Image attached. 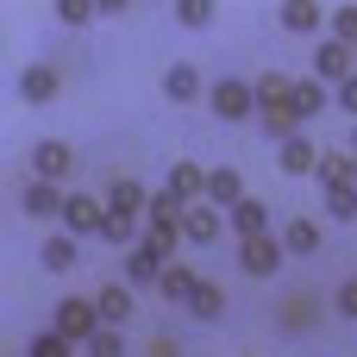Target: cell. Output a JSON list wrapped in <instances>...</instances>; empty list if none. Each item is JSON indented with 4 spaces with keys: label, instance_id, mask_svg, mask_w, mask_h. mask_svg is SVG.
Masks as SVG:
<instances>
[{
    "label": "cell",
    "instance_id": "obj_29",
    "mask_svg": "<svg viewBox=\"0 0 357 357\" xmlns=\"http://www.w3.org/2000/svg\"><path fill=\"white\" fill-rule=\"evenodd\" d=\"M82 357H126V326H100V333L82 345Z\"/></svg>",
    "mask_w": 357,
    "mask_h": 357
},
{
    "label": "cell",
    "instance_id": "obj_8",
    "mask_svg": "<svg viewBox=\"0 0 357 357\" xmlns=\"http://www.w3.org/2000/svg\"><path fill=\"white\" fill-rule=\"evenodd\" d=\"M100 220H107V201H94V195H69V201H63V232L100 238Z\"/></svg>",
    "mask_w": 357,
    "mask_h": 357
},
{
    "label": "cell",
    "instance_id": "obj_28",
    "mask_svg": "<svg viewBox=\"0 0 357 357\" xmlns=\"http://www.w3.org/2000/svg\"><path fill=\"white\" fill-rule=\"evenodd\" d=\"M25 357H82V345H75V339H63V333L50 326V333H38V339L25 345Z\"/></svg>",
    "mask_w": 357,
    "mask_h": 357
},
{
    "label": "cell",
    "instance_id": "obj_38",
    "mask_svg": "<svg viewBox=\"0 0 357 357\" xmlns=\"http://www.w3.org/2000/svg\"><path fill=\"white\" fill-rule=\"evenodd\" d=\"M126 6H132V0H100V13H126Z\"/></svg>",
    "mask_w": 357,
    "mask_h": 357
},
{
    "label": "cell",
    "instance_id": "obj_36",
    "mask_svg": "<svg viewBox=\"0 0 357 357\" xmlns=\"http://www.w3.org/2000/svg\"><path fill=\"white\" fill-rule=\"evenodd\" d=\"M333 100H339V107H345V113L357 119V69L345 75V82H339V94H333Z\"/></svg>",
    "mask_w": 357,
    "mask_h": 357
},
{
    "label": "cell",
    "instance_id": "obj_33",
    "mask_svg": "<svg viewBox=\"0 0 357 357\" xmlns=\"http://www.w3.org/2000/svg\"><path fill=\"white\" fill-rule=\"evenodd\" d=\"M289 88H295V82H289L282 69H264V75H257V107H264V100H282Z\"/></svg>",
    "mask_w": 357,
    "mask_h": 357
},
{
    "label": "cell",
    "instance_id": "obj_14",
    "mask_svg": "<svg viewBox=\"0 0 357 357\" xmlns=\"http://www.w3.org/2000/svg\"><path fill=\"white\" fill-rule=\"evenodd\" d=\"M276 163H282L289 176H314V169H320V144L295 132V138H282V144H276Z\"/></svg>",
    "mask_w": 357,
    "mask_h": 357
},
{
    "label": "cell",
    "instance_id": "obj_37",
    "mask_svg": "<svg viewBox=\"0 0 357 357\" xmlns=\"http://www.w3.org/2000/svg\"><path fill=\"white\" fill-rule=\"evenodd\" d=\"M151 357H182V351H176L169 339H157V345H151Z\"/></svg>",
    "mask_w": 357,
    "mask_h": 357
},
{
    "label": "cell",
    "instance_id": "obj_23",
    "mask_svg": "<svg viewBox=\"0 0 357 357\" xmlns=\"http://www.w3.org/2000/svg\"><path fill=\"white\" fill-rule=\"evenodd\" d=\"M326 107H333V94H326V82H320V75H314V82H295V113H301V126H307V119H320Z\"/></svg>",
    "mask_w": 357,
    "mask_h": 357
},
{
    "label": "cell",
    "instance_id": "obj_2",
    "mask_svg": "<svg viewBox=\"0 0 357 357\" xmlns=\"http://www.w3.org/2000/svg\"><path fill=\"white\" fill-rule=\"evenodd\" d=\"M207 100H213V113H220L226 126H238V119H251V113H257V82H238V75H220V82L207 88Z\"/></svg>",
    "mask_w": 357,
    "mask_h": 357
},
{
    "label": "cell",
    "instance_id": "obj_12",
    "mask_svg": "<svg viewBox=\"0 0 357 357\" xmlns=\"http://www.w3.org/2000/svg\"><path fill=\"white\" fill-rule=\"evenodd\" d=\"M257 119H264V132H270L276 144H282V138H295V132H301V113H295V88H289L282 100H264V107H257Z\"/></svg>",
    "mask_w": 357,
    "mask_h": 357
},
{
    "label": "cell",
    "instance_id": "obj_3",
    "mask_svg": "<svg viewBox=\"0 0 357 357\" xmlns=\"http://www.w3.org/2000/svg\"><path fill=\"white\" fill-rule=\"evenodd\" d=\"M50 326L63 333V339H75V345H88L107 320H100V301H82V295H69V301H56V314H50Z\"/></svg>",
    "mask_w": 357,
    "mask_h": 357
},
{
    "label": "cell",
    "instance_id": "obj_21",
    "mask_svg": "<svg viewBox=\"0 0 357 357\" xmlns=\"http://www.w3.org/2000/svg\"><path fill=\"white\" fill-rule=\"evenodd\" d=\"M107 207H119V213H144V207H151V195H144V182H138V176H113Z\"/></svg>",
    "mask_w": 357,
    "mask_h": 357
},
{
    "label": "cell",
    "instance_id": "obj_32",
    "mask_svg": "<svg viewBox=\"0 0 357 357\" xmlns=\"http://www.w3.org/2000/svg\"><path fill=\"white\" fill-rule=\"evenodd\" d=\"M50 6H56V19H63V25H88V19L100 13V0H50Z\"/></svg>",
    "mask_w": 357,
    "mask_h": 357
},
{
    "label": "cell",
    "instance_id": "obj_19",
    "mask_svg": "<svg viewBox=\"0 0 357 357\" xmlns=\"http://www.w3.org/2000/svg\"><path fill=\"white\" fill-rule=\"evenodd\" d=\"M169 195H182V201H207V169L201 163H169Z\"/></svg>",
    "mask_w": 357,
    "mask_h": 357
},
{
    "label": "cell",
    "instance_id": "obj_24",
    "mask_svg": "<svg viewBox=\"0 0 357 357\" xmlns=\"http://www.w3.org/2000/svg\"><path fill=\"white\" fill-rule=\"evenodd\" d=\"M100 238H107V245H119V251H132V245H138V213H119V207H107V220H100Z\"/></svg>",
    "mask_w": 357,
    "mask_h": 357
},
{
    "label": "cell",
    "instance_id": "obj_20",
    "mask_svg": "<svg viewBox=\"0 0 357 357\" xmlns=\"http://www.w3.org/2000/svg\"><path fill=\"white\" fill-rule=\"evenodd\" d=\"M207 201H213V207H238V201H245L238 169H226V163H220V169H207Z\"/></svg>",
    "mask_w": 357,
    "mask_h": 357
},
{
    "label": "cell",
    "instance_id": "obj_39",
    "mask_svg": "<svg viewBox=\"0 0 357 357\" xmlns=\"http://www.w3.org/2000/svg\"><path fill=\"white\" fill-rule=\"evenodd\" d=\"M351 182H357V151H351Z\"/></svg>",
    "mask_w": 357,
    "mask_h": 357
},
{
    "label": "cell",
    "instance_id": "obj_27",
    "mask_svg": "<svg viewBox=\"0 0 357 357\" xmlns=\"http://www.w3.org/2000/svg\"><path fill=\"white\" fill-rule=\"evenodd\" d=\"M188 314H195V320H220V314H226V289H220V282H201L195 301H188Z\"/></svg>",
    "mask_w": 357,
    "mask_h": 357
},
{
    "label": "cell",
    "instance_id": "obj_13",
    "mask_svg": "<svg viewBox=\"0 0 357 357\" xmlns=\"http://www.w3.org/2000/svg\"><path fill=\"white\" fill-rule=\"evenodd\" d=\"M226 226H232L238 238H264V232H270V201H257V195H245L238 207H226Z\"/></svg>",
    "mask_w": 357,
    "mask_h": 357
},
{
    "label": "cell",
    "instance_id": "obj_18",
    "mask_svg": "<svg viewBox=\"0 0 357 357\" xmlns=\"http://www.w3.org/2000/svg\"><path fill=\"white\" fill-rule=\"evenodd\" d=\"M320 19H326V6H320V0H282V31L314 38V31H320Z\"/></svg>",
    "mask_w": 357,
    "mask_h": 357
},
{
    "label": "cell",
    "instance_id": "obj_9",
    "mask_svg": "<svg viewBox=\"0 0 357 357\" xmlns=\"http://www.w3.org/2000/svg\"><path fill=\"white\" fill-rule=\"evenodd\" d=\"M56 88H63V82H56L50 63H25V69H19V100H25V107H50Z\"/></svg>",
    "mask_w": 357,
    "mask_h": 357
},
{
    "label": "cell",
    "instance_id": "obj_4",
    "mask_svg": "<svg viewBox=\"0 0 357 357\" xmlns=\"http://www.w3.org/2000/svg\"><path fill=\"white\" fill-rule=\"evenodd\" d=\"M282 257H289V245H282V232H264V238H238V270L245 276H276L282 270Z\"/></svg>",
    "mask_w": 357,
    "mask_h": 357
},
{
    "label": "cell",
    "instance_id": "obj_31",
    "mask_svg": "<svg viewBox=\"0 0 357 357\" xmlns=\"http://www.w3.org/2000/svg\"><path fill=\"white\" fill-rule=\"evenodd\" d=\"M314 176H320V188H326V182H351V157H339V151H320V169H314Z\"/></svg>",
    "mask_w": 357,
    "mask_h": 357
},
{
    "label": "cell",
    "instance_id": "obj_35",
    "mask_svg": "<svg viewBox=\"0 0 357 357\" xmlns=\"http://www.w3.org/2000/svg\"><path fill=\"white\" fill-rule=\"evenodd\" d=\"M333 301H339V314H345V320H357V276H351V282H339V295H333Z\"/></svg>",
    "mask_w": 357,
    "mask_h": 357
},
{
    "label": "cell",
    "instance_id": "obj_11",
    "mask_svg": "<svg viewBox=\"0 0 357 357\" xmlns=\"http://www.w3.org/2000/svg\"><path fill=\"white\" fill-rule=\"evenodd\" d=\"M351 56H357V50L345 44V38H320V50H314V75L339 88V82L351 75Z\"/></svg>",
    "mask_w": 357,
    "mask_h": 357
},
{
    "label": "cell",
    "instance_id": "obj_16",
    "mask_svg": "<svg viewBox=\"0 0 357 357\" xmlns=\"http://www.w3.org/2000/svg\"><path fill=\"white\" fill-rule=\"evenodd\" d=\"M94 301H100V320H107V326H126L132 307H138V289H132V282H107Z\"/></svg>",
    "mask_w": 357,
    "mask_h": 357
},
{
    "label": "cell",
    "instance_id": "obj_30",
    "mask_svg": "<svg viewBox=\"0 0 357 357\" xmlns=\"http://www.w3.org/2000/svg\"><path fill=\"white\" fill-rule=\"evenodd\" d=\"M176 6V19L188 25V31H201V25H213V0H169Z\"/></svg>",
    "mask_w": 357,
    "mask_h": 357
},
{
    "label": "cell",
    "instance_id": "obj_6",
    "mask_svg": "<svg viewBox=\"0 0 357 357\" xmlns=\"http://www.w3.org/2000/svg\"><path fill=\"white\" fill-rule=\"evenodd\" d=\"M163 270H169V251H157L151 238H138V245L126 251V282H132V289H157Z\"/></svg>",
    "mask_w": 357,
    "mask_h": 357
},
{
    "label": "cell",
    "instance_id": "obj_7",
    "mask_svg": "<svg viewBox=\"0 0 357 357\" xmlns=\"http://www.w3.org/2000/svg\"><path fill=\"white\" fill-rule=\"evenodd\" d=\"M69 169H75V151H69L63 138H38V144H31V176H44V182H69Z\"/></svg>",
    "mask_w": 357,
    "mask_h": 357
},
{
    "label": "cell",
    "instance_id": "obj_34",
    "mask_svg": "<svg viewBox=\"0 0 357 357\" xmlns=\"http://www.w3.org/2000/svg\"><path fill=\"white\" fill-rule=\"evenodd\" d=\"M333 38H345L357 50V6H333Z\"/></svg>",
    "mask_w": 357,
    "mask_h": 357
},
{
    "label": "cell",
    "instance_id": "obj_5",
    "mask_svg": "<svg viewBox=\"0 0 357 357\" xmlns=\"http://www.w3.org/2000/svg\"><path fill=\"white\" fill-rule=\"evenodd\" d=\"M63 182H44V176H31L25 188H19V213L25 220H63Z\"/></svg>",
    "mask_w": 357,
    "mask_h": 357
},
{
    "label": "cell",
    "instance_id": "obj_10",
    "mask_svg": "<svg viewBox=\"0 0 357 357\" xmlns=\"http://www.w3.org/2000/svg\"><path fill=\"white\" fill-rule=\"evenodd\" d=\"M220 213L226 207H213V201H188V213H182V232H188V245H220Z\"/></svg>",
    "mask_w": 357,
    "mask_h": 357
},
{
    "label": "cell",
    "instance_id": "obj_1",
    "mask_svg": "<svg viewBox=\"0 0 357 357\" xmlns=\"http://www.w3.org/2000/svg\"><path fill=\"white\" fill-rule=\"evenodd\" d=\"M182 213H188V201L182 195H151V207H144V238L157 245V251H176V245H188V232H182Z\"/></svg>",
    "mask_w": 357,
    "mask_h": 357
},
{
    "label": "cell",
    "instance_id": "obj_17",
    "mask_svg": "<svg viewBox=\"0 0 357 357\" xmlns=\"http://www.w3.org/2000/svg\"><path fill=\"white\" fill-rule=\"evenodd\" d=\"M195 289H201V276H195L188 264H169V270H163V282H157V295H163L169 307H188V301H195Z\"/></svg>",
    "mask_w": 357,
    "mask_h": 357
},
{
    "label": "cell",
    "instance_id": "obj_22",
    "mask_svg": "<svg viewBox=\"0 0 357 357\" xmlns=\"http://www.w3.org/2000/svg\"><path fill=\"white\" fill-rule=\"evenodd\" d=\"M163 94H169V100H201V69H195V63H169Z\"/></svg>",
    "mask_w": 357,
    "mask_h": 357
},
{
    "label": "cell",
    "instance_id": "obj_15",
    "mask_svg": "<svg viewBox=\"0 0 357 357\" xmlns=\"http://www.w3.org/2000/svg\"><path fill=\"white\" fill-rule=\"evenodd\" d=\"M38 264H44L50 276H69V270L82 264V245H75V232H56V238H44V251H38Z\"/></svg>",
    "mask_w": 357,
    "mask_h": 357
},
{
    "label": "cell",
    "instance_id": "obj_26",
    "mask_svg": "<svg viewBox=\"0 0 357 357\" xmlns=\"http://www.w3.org/2000/svg\"><path fill=\"white\" fill-rule=\"evenodd\" d=\"M282 245H289V257H314L320 251V226L314 220H289L282 226Z\"/></svg>",
    "mask_w": 357,
    "mask_h": 357
},
{
    "label": "cell",
    "instance_id": "obj_25",
    "mask_svg": "<svg viewBox=\"0 0 357 357\" xmlns=\"http://www.w3.org/2000/svg\"><path fill=\"white\" fill-rule=\"evenodd\" d=\"M320 207H326L333 220H357V182H326V188H320Z\"/></svg>",
    "mask_w": 357,
    "mask_h": 357
}]
</instances>
